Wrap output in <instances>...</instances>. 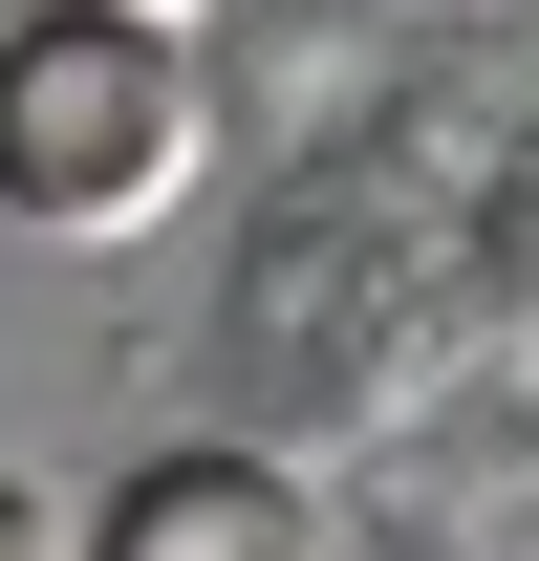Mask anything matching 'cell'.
Instances as JSON below:
<instances>
[{"label":"cell","mask_w":539,"mask_h":561,"mask_svg":"<svg viewBox=\"0 0 539 561\" xmlns=\"http://www.w3.org/2000/svg\"><path fill=\"white\" fill-rule=\"evenodd\" d=\"M0 561H87V540H66V518H44L22 476H0Z\"/></svg>","instance_id":"obj_3"},{"label":"cell","mask_w":539,"mask_h":561,"mask_svg":"<svg viewBox=\"0 0 539 561\" xmlns=\"http://www.w3.org/2000/svg\"><path fill=\"white\" fill-rule=\"evenodd\" d=\"M195 66H173V22L130 0H44L22 44H0V216L22 238H151V216L195 195Z\"/></svg>","instance_id":"obj_1"},{"label":"cell","mask_w":539,"mask_h":561,"mask_svg":"<svg viewBox=\"0 0 539 561\" xmlns=\"http://www.w3.org/2000/svg\"><path fill=\"white\" fill-rule=\"evenodd\" d=\"M130 22H195V0H130Z\"/></svg>","instance_id":"obj_4"},{"label":"cell","mask_w":539,"mask_h":561,"mask_svg":"<svg viewBox=\"0 0 539 561\" xmlns=\"http://www.w3.org/2000/svg\"><path fill=\"white\" fill-rule=\"evenodd\" d=\"M87 561H324V496L260 476V454H151V476L87 518Z\"/></svg>","instance_id":"obj_2"}]
</instances>
